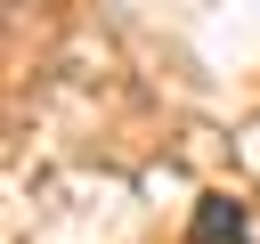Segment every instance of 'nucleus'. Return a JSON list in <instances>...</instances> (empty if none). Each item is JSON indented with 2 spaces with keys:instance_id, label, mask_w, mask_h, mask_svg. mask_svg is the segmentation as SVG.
Listing matches in <instances>:
<instances>
[{
  "instance_id": "f257e3e1",
  "label": "nucleus",
  "mask_w": 260,
  "mask_h": 244,
  "mask_svg": "<svg viewBox=\"0 0 260 244\" xmlns=\"http://www.w3.org/2000/svg\"><path fill=\"white\" fill-rule=\"evenodd\" d=\"M195 244H244V203L203 195V203H195Z\"/></svg>"
}]
</instances>
